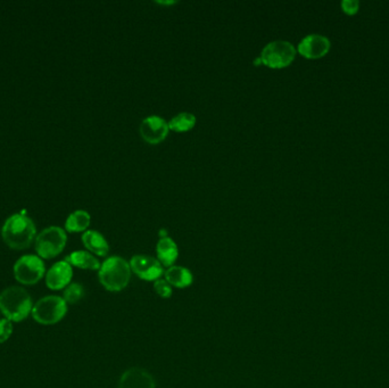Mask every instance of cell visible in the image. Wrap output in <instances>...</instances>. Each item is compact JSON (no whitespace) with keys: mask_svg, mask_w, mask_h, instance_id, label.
<instances>
[{"mask_svg":"<svg viewBox=\"0 0 389 388\" xmlns=\"http://www.w3.org/2000/svg\"><path fill=\"white\" fill-rule=\"evenodd\" d=\"M37 228L28 215L17 213L7 219L1 229V236L12 250L29 248L35 242Z\"/></svg>","mask_w":389,"mask_h":388,"instance_id":"6da1fadb","label":"cell"},{"mask_svg":"<svg viewBox=\"0 0 389 388\" xmlns=\"http://www.w3.org/2000/svg\"><path fill=\"white\" fill-rule=\"evenodd\" d=\"M33 301L26 288L10 286L0 293V312L12 322H22L31 316Z\"/></svg>","mask_w":389,"mask_h":388,"instance_id":"7a4b0ae2","label":"cell"},{"mask_svg":"<svg viewBox=\"0 0 389 388\" xmlns=\"http://www.w3.org/2000/svg\"><path fill=\"white\" fill-rule=\"evenodd\" d=\"M98 278L101 286L106 291H123L131 279L130 263L120 256H111L101 265Z\"/></svg>","mask_w":389,"mask_h":388,"instance_id":"3957f363","label":"cell"},{"mask_svg":"<svg viewBox=\"0 0 389 388\" xmlns=\"http://www.w3.org/2000/svg\"><path fill=\"white\" fill-rule=\"evenodd\" d=\"M69 304L58 295H47L33 304L31 317L42 326H54L65 318Z\"/></svg>","mask_w":389,"mask_h":388,"instance_id":"277c9868","label":"cell"},{"mask_svg":"<svg viewBox=\"0 0 389 388\" xmlns=\"http://www.w3.org/2000/svg\"><path fill=\"white\" fill-rule=\"evenodd\" d=\"M67 236L60 227H49L35 237V251L42 260L54 259L67 246Z\"/></svg>","mask_w":389,"mask_h":388,"instance_id":"5b68a950","label":"cell"},{"mask_svg":"<svg viewBox=\"0 0 389 388\" xmlns=\"http://www.w3.org/2000/svg\"><path fill=\"white\" fill-rule=\"evenodd\" d=\"M46 272L44 260L32 254L21 256L13 267L14 278L22 286L38 284L46 276Z\"/></svg>","mask_w":389,"mask_h":388,"instance_id":"8992f818","label":"cell"},{"mask_svg":"<svg viewBox=\"0 0 389 388\" xmlns=\"http://www.w3.org/2000/svg\"><path fill=\"white\" fill-rule=\"evenodd\" d=\"M296 56L294 44L286 40H275L263 48L262 63L271 69H282L293 63Z\"/></svg>","mask_w":389,"mask_h":388,"instance_id":"52a82bcc","label":"cell"},{"mask_svg":"<svg viewBox=\"0 0 389 388\" xmlns=\"http://www.w3.org/2000/svg\"><path fill=\"white\" fill-rule=\"evenodd\" d=\"M129 263L131 271L135 272L143 280H159L164 273L163 265L159 260L152 256L135 255Z\"/></svg>","mask_w":389,"mask_h":388,"instance_id":"ba28073f","label":"cell"},{"mask_svg":"<svg viewBox=\"0 0 389 388\" xmlns=\"http://www.w3.org/2000/svg\"><path fill=\"white\" fill-rule=\"evenodd\" d=\"M72 277V265L64 260L51 265V269L46 272L44 280L46 286L51 291H63L71 284Z\"/></svg>","mask_w":389,"mask_h":388,"instance_id":"9c48e42d","label":"cell"},{"mask_svg":"<svg viewBox=\"0 0 389 388\" xmlns=\"http://www.w3.org/2000/svg\"><path fill=\"white\" fill-rule=\"evenodd\" d=\"M168 124L163 117L150 115L144 119L140 124L139 131L146 142L149 144H159L168 136Z\"/></svg>","mask_w":389,"mask_h":388,"instance_id":"30bf717a","label":"cell"},{"mask_svg":"<svg viewBox=\"0 0 389 388\" xmlns=\"http://www.w3.org/2000/svg\"><path fill=\"white\" fill-rule=\"evenodd\" d=\"M331 44L329 39L322 35H309L298 44L297 51L302 56L317 60L328 54Z\"/></svg>","mask_w":389,"mask_h":388,"instance_id":"8fae6325","label":"cell"},{"mask_svg":"<svg viewBox=\"0 0 389 388\" xmlns=\"http://www.w3.org/2000/svg\"><path fill=\"white\" fill-rule=\"evenodd\" d=\"M119 388H155V380L145 369L130 368L121 376Z\"/></svg>","mask_w":389,"mask_h":388,"instance_id":"7c38bea8","label":"cell"},{"mask_svg":"<svg viewBox=\"0 0 389 388\" xmlns=\"http://www.w3.org/2000/svg\"><path fill=\"white\" fill-rule=\"evenodd\" d=\"M156 253L159 261L163 267L170 268L177 261L179 255L177 244L170 237H163L156 245Z\"/></svg>","mask_w":389,"mask_h":388,"instance_id":"4fadbf2b","label":"cell"},{"mask_svg":"<svg viewBox=\"0 0 389 388\" xmlns=\"http://www.w3.org/2000/svg\"><path fill=\"white\" fill-rule=\"evenodd\" d=\"M83 243L87 250L95 255L106 256L110 252L107 240L98 231L87 230L83 235Z\"/></svg>","mask_w":389,"mask_h":388,"instance_id":"5bb4252c","label":"cell"},{"mask_svg":"<svg viewBox=\"0 0 389 388\" xmlns=\"http://www.w3.org/2000/svg\"><path fill=\"white\" fill-rule=\"evenodd\" d=\"M165 280L171 285L172 287L187 288L193 284V273L184 267L172 265L164 272Z\"/></svg>","mask_w":389,"mask_h":388,"instance_id":"9a60e30c","label":"cell"},{"mask_svg":"<svg viewBox=\"0 0 389 388\" xmlns=\"http://www.w3.org/2000/svg\"><path fill=\"white\" fill-rule=\"evenodd\" d=\"M65 261L70 263L72 267L83 270H92V271H99L101 265L97 258L87 251H76L71 253L70 255L65 258Z\"/></svg>","mask_w":389,"mask_h":388,"instance_id":"2e32d148","label":"cell"},{"mask_svg":"<svg viewBox=\"0 0 389 388\" xmlns=\"http://www.w3.org/2000/svg\"><path fill=\"white\" fill-rule=\"evenodd\" d=\"M90 221H92V218L88 212L79 210L69 215V218L65 222V229L69 233H81V231L87 230V228L90 226Z\"/></svg>","mask_w":389,"mask_h":388,"instance_id":"e0dca14e","label":"cell"},{"mask_svg":"<svg viewBox=\"0 0 389 388\" xmlns=\"http://www.w3.org/2000/svg\"><path fill=\"white\" fill-rule=\"evenodd\" d=\"M195 124H196V117L193 114L182 112L172 117L171 121L168 122V128L177 133H184L191 129Z\"/></svg>","mask_w":389,"mask_h":388,"instance_id":"ac0fdd59","label":"cell"},{"mask_svg":"<svg viewBox=\"0 0 389 388\" xmlns=\"http://www.w3.org/2000/svg\"><path fill=\"white\" fill-rule=\"evenodd\" d=\"M85 296V288L78 282H71L63 292V298L67 304L79 303Z\"/></svg>","mask_w":389,"mask_h":388,"instance_id":"d6986e66","label":"cell"},{"mask_svg":"<svg viewBox=\"0 0 389 388\" xmlns=\"http://www.w3.org/2000/svg\"><path fill=\"white\" fill-rule=\"evenodd\" d=\"M14 332L13 322L10 320L6 319V318H3L0 319V344H3L6 343Z\"/></svg>","mask_w":389,"mask_h":388,"instance_id":"ffe728a7","label":"cell"},{"mask_svg":"<svg viewBox=\"0 0 389 388\" xmlns=\"http://www.w3.org/2000/svg\"><path fill=\"white\" fill-rule=\"evenodd\" d=\"M154 291L162 298H170L172 296V286L165 279L154 281Z\"/></svg>","mask_w":389,"mask_h":388,"instance_id":"44dd1931","label":"cell"},{"mask_svg":"<svg viewBox=\"0 0 389 388\" xmlns=\"http://www.w3.org/2000/svg\"><path fill=\"white\" fill-rule=\"evenodd\" d=\"M342 8L348 15H354L358 13L360 8V3L358 0H343Z\"/></svg>","mask_w":389,"mask_h":388,"instance_id":"7402d4cb","label":"cell"},{"mask_svg":"<svg viewBox=\"0 0 389 388\" xmlns=\"http://www.w3.org/2000/svg\"><path fill=\"white\" fill-rule=\"evenodd\" d=\"M254 64H255V65H261V64L262 63V60H261V57H259V58H257V60H254Z\"/></svg>","mask_w":389,"mask_h":388,"instance_id":"603a6c76","label":"cell"},{"mask_svg":"<svg viewBox=\"0 0 389 388\" xmlns=\"http://www.w3.org/2000/svg\"><path fill=\"white\" fill-rule=\"evenodd\" d=\"M159 3H165V5H170V3H174V1H159Z\"/></svg>","mask_w":389,"mask_h":388,"instance_id":"cb8c5ba5","label":"cell"}]
</instances>
